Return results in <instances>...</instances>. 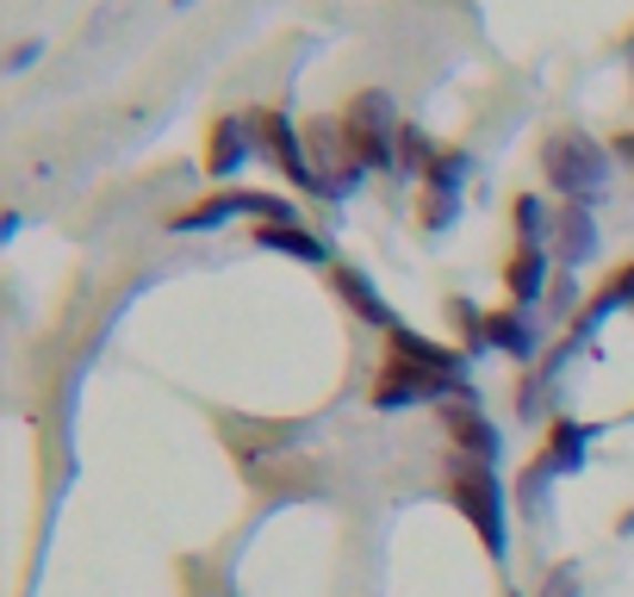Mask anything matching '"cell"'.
I'll return each instance as SVG.
<instances>
[{
  "label": "cell",
  "mask_w": 634,
  "mask_h": 597,
  "mask_svg": "<svg viewBox=\"0 0 634 597\" xmlns=\"http://www.w3.org/2000/svg\"><path fill=\"white\" fill-rule=\"evenodd\" d=\"M603 169H610V156H603L585 131H554V138L541 143V174H548V188L566 193V200L597 193L603 188Z\"/></svg>",
  "instance_id": "cell-1"
},
{
  "label": "cell",
  "mask_w": 634,
  "mask_h": 597,
  "mask_svg": "<svg viewBox=\"0 0 634 597\" xmlns=\"http://www.w3.org/2000/svg\"><path fill=\"white\" fill-rule=\"evenodd\" d=\"M448 492H454L460 517L479 529V542L492 554H504V504H498V479L485 461H473V467H454V479H448Z\"/></svg>",
  "instance_id": "cell-2"
},
{
  "label": "cell",
  "mask_w": 634,
  "mask_h": 597,
  "mask_svg": "<svg viewBox=\"0 0 634 597\" xmlns=\"http://www.w3.org/2000/svg\"><path fill=\"white\" fill-rule=\"evenodd\" d=\"M255 138L268 143V156L280 162V174H286V181H299V188H317L311 162H305V143L293 138V125H286V112H262V119H255Z\"/></svg>",
  "instance_id": "cell-3"
},
{
  "label": "cell",
  "mask_w": 634,
  "mask_h": 597,
  "mask_svg": "<svg viewBox=\"0 0 634 597\" xmlns=\"http://www.w3.org/2000/svg\"><path fill=\"white\" fill-rule=\"evenodd\" d=\"M249 150H255V125H249V119H218V125H212V143H206V169L231 174V169H243Z\"/></svg>",
  "instance_id": "cell-4"
},
{
  "label": "cell",
  "mask_w": 634,
  "mask_h": 597,
  "mask_svg": "<svg viewBox=\"0 0 634 597\" xmlns=\"http://www.w3.org/2000/svg\"><path fill=\"white\" fill-rule=\"evenodd\" d=\"M560 255H566L572 267L597 255V224H591V205H585V200L560 212Z\"/></svg>",
  "instance_id": "cell-5"
},
{
  "label": "cell",
  "mask_w": 634,
  "mask_h": 597,
  "mask_svg": "<svg viewBox=\"0 0 634 597\" xmlns=\"http://www.w3.org/2000/svg\"><path fill=\"white\" fill-rule=\"evenodd\" d=\"M448 429H454L460 455H473V461H492V455H498V429L485 424L479 411H467V405H448Z\"/></svg>",
  "instance_id": "cell-6"
},
{
  "label": "cell",
  "mask_w": 634,
  "mask_h": 597,
  "mask_svg": "<svg viewBox=\"0 0 634 597\" xmlns=\"http://www.w3.org/2000/svg\"><path fill=\"white\" fill-rule=\"evenodd\" d=\"M237 212H255V193H218V200H206V205H193V212H181L175 231H212V224L237 219Z\"/></svg>",
  "instance_id": "cell-7"
},
{
  "label": "cell",
  "mask_w": 634,
  "mask_h": 597,
  "mask_svg": "<svg viewBox=\"0 0 634 597\" xmlns=\"http://www.w3.org/2000/svg\"><path fill=\"white\" fill-rule=\"evenodd\" d=\"M336 286H342V298H349V305L367 317V324H392V312H386V298L374 293V286H367L361 274H355V267H336Z\"/></svg>",
  "instance_id": "cell-8"
},
{
  "label": "cell",
  "mask_w": 634,
  "mask_h": 597,
  "mask_svg": "<svg viewBox=\"0 0 634 597\" xmlns=\"http://www.w3.org/2000/svg\"><path fill=\"white\" fill-rule=\"evenodd\" d=\"M541 274H548V255L535 250V243H523V255H517V262H510V293H517V305H529V298L541 293Z\"/></svg>",
  "instance_id": "cell-9"
},
{
  "label": "cell",
  "mask_w": 634,
  "mask_h": 597,
  "mask_svg": "<svg viewBox=\"0 0 634 597\" xmlns=\"http://www.w3.org/2000/svg\"><path fill=\"white\" fill-rule=\"evenodd\" d=\"M585 442H591V429L554 424V442H548V467H554V473H572L579 461H585Z\"/></svg>",
  "instance_id": "cell-10"
},
{
  "label": "cell",
  "mask_w": 634,
  "mask_h": 597,
  "mask_svg": "<svg viewBox=\"0 0 634 597\" xmlns=\"http://www.w3.org/2000/svg\"><path fill=\"white\" fill-rule=\"evenodd\" d=\"M262 243L268 250H286V255H299V262H324V243L317 236H305V231H293V224H262Z\"/></svg>",
  "instance_id": "cell-11"
},
{
  "label": "cell",
  "mask_w": 634,
  "mask_h": 597,
  "mask_svg": "<svg viewBox=\"0 0 634 597\" xmlns=\"http://www.w3.org/2000/svg\"><path fill=\"white\" fill-rule=\"evenodd\" d=\"M485 336H492L498 348H510V355H529V324L517 312H492V324H485Z\"/></svg>",
  "instance_id": "cell-12"
},
{
  "label": "cell",
  "mask_w": 634,
  "mask_h": 597,
  "mask_svg": "<svg viewBox=\"0 0 634 597\" xmlns=\"http://www.w3.org/2000/svg\"><path fill=\"white\" fill-rule=\"evenodd\" d=\"M460 174H467V156H460V150H436V156H429V188H436V193L454 200Z\"/></svg>",
  "instance_id": "cell-13"
},
{
  "label": "cell",
  "mask_w": 634,
  "mask_h": 597,
  "mask_svg": "<svg viewBox=\"0 0 634 597\" xmlns=\"http://www.w3.org/2000/svg\"><path fill=\"white\" fill-rule=\"evenodd\" d=\"M517 231H523V243H541V231H548V205L517 200Z\"/></svg>",
  "instance_id": "cell-14"
},
{
  "label": "cell",
  "mask_w": 634,
  "mask_h": 597,
  "mask_svg": "<svg viewBox=\"0 0 634 597\" xmlns=\"http://www.w3.org/2000/svg\"><path fill=\"white\" fill-rule=\"evenodd\" d=\"M616 156H622V162H628V169H634V131H622V138H616Z\"/></svg>",
  "instance_id": "cell-15"
},
{
  "label": "cell",
  "mask_w": 634,
  "mask_h": 597,
  "mask_svg": "<svg viewBox=\"0 0 634 597\" xmlns=\"http://www.w3.org/2000/svg\"><path fill=\"white\" fill-rule=\"evenodd\" d=\"M175 7H187V0H175Z\"/></svg>",
  "instance_id": "cell-16"
}]
</instances>
